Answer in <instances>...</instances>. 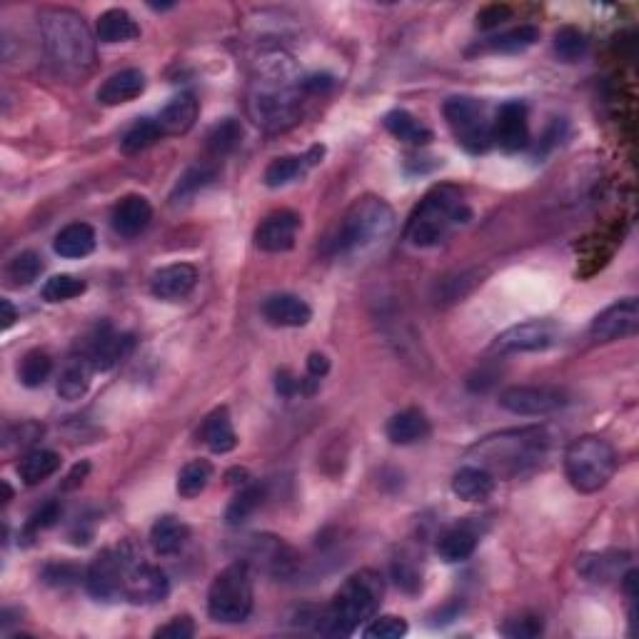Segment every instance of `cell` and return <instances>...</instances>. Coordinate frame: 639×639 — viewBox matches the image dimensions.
Here are the masks:
<instances>
[{
  "label": "cell",
  "mask_w": 639,
  "mask_h": 639,
  "mask_svg": "<svg viewBox=\"0 0 639 639\" xmlns=\"http://www.w3.org/2000/svg\"><path fill=\"white\" fill-rule=\"evenodd\" d=\"M303 80L295 78L293 63L285 55L265 58L260 75L248 95V113L260 128L278 133L293 128L303 113Z\"/></svg>",
  "instance_id": "6da1fadb"
},
{
  "label": "cell",
  "mask_w": 639,
  "mask_h": 639,
  "mask_svg": "<svg viewBox=\"0 0 639 639\" xmlns=\"http://www.w3.org/2000/svg\"><path fill=\"white\" fill-rule=\"evenodd\" d=\"M385 582L380 572L360 570L335 592L330 607L318 617V632L327 637H350L362 622L372 620L382 605Z\"/></svg>",
  "instance_id": "7a4b0ae2"
},
{
  "label": "cell",
  "mask_w": 639,
  "mask_h": 639,
  "mask_svg": "<svg viewBox=\"0 0 639 639\" xmlns=\"http://www.w3.org/2000/svg\"><path fill=\"white\" fill-rule=\"evenodd\" d=\"M547 447H550V437L542 427H522V430L485 437L472 447L470 455L492 475L515 477L540 465L547 455Z\"/></svg>",
  "instance_id": "3957f363"
},
{
  "label": "cell",
  "mask_w": 639,
  "mask_h": 639,
  "mask_svg": "<svg viewBox=\"0 0 639 639\" xmlns=\"http://www.w3.org/2000/svg\"><path fill=\"white\" fill-rule=\"evenodd\" d=\"M40 38H43L45 53L50 55L58 68L70 73H83L95 63V40L88 25L75 10L70 8H48L38 18Z\"/></svg>",
  "instance_id": "277c9868"
},
{
  "label": "cell",
  "mask_w": 639,
  "mask_h": 639,
  "mask_svg": "<svg viewBox=\"0 0 639 639\" xmlns=\"http://www.w3.org/2000/svg\"><path fill=\"white\" fill-rule=\"evenodd\" d=\"M472 218L462 190L455 185H437L412 210L405 228V240L415 248H435L455 225Z\"/></svg>",
  "instance_id": "5b68a950"
},
{
  "label": "cell",
  "mask_w": 639,
  "mask_h": 639,
  "mask_svg": "<svg viewBox=\"0 0 639 639\" xmlns=\"http://www.w3.org/2000/svg\"><path fill=\"white\" fill-rule=\"evenodd\" d=\"M395 228V213L390 205L375 195L355 200L337 223L335 233L327 240L332 255H350L382 243Z\"/></svg>",
  "instance_id": "8992f818"
},
{
  "label": "cell",
  "mask_w": 639,
  "mask_h": 639,
  "mask_svg": "<svg viewBox=\"0 0 639 639\" xmlns=\"http://www.w3.org/2000/svg\"><path fill=\"white\" fill-rule=\"evenodd\" d=\"M617 470V452L605 437L585 435L570 442L565 450V475L582 495H595Z\"/></svg>",
  "instance_id": "52a82bcc"
},
{
  "label": "cell",
  "mask_w": 639,
  "mask_h": 639,
  "mask_svg": "<svg viewBox=\"0 0 639 639\" xmlns=\"http://www.w3.org/2000/svg\"><path fill=\"white\" fill-rule=\"evenodd\" d=\"M253 572L248 562H233L218 572L208 592V615L220 625H238L253 612Z\"/></svg>",
  "instance_id": "ba28073f"
},
{
  "label": "cell",
  "mask_w": 639,
  "mask_h": 639,
  "mask_svg": "<svg viewBox=\"0 0 639 639\" xmlns=\"http://www.w3.org/2000/svg\"><path fill=\"white\" fill-rule=\"evenodd\" d=\"M447 125L455 135L457 145L472 155L487 153L492 145V120H487L485 105L470 95H455L442 105Z\"/></svg>",
  "instance_id": "9c48e42d"
},
{
  "label": "cell",
  "mask_w": 639,
  "mask_h": 639,
  "mask_svg": "<svg viewBox=\"0 0 639 639\" xmlns=\"http://www.w3.org/2000/svg\"><path fill=\"white\" fill-rule=\"evenodd\" d=\"M562 340V327L552 320H527L507 327L492 340L495 355H517V352H542Z\"/></svg>",
  "instance_id": "30bf717a"
},
{
  "label": "cell",
  "mask_w": 639,
  "mask_h": 639,
  "mask_svg": "<svg viewBox=\"0 0 639 639\" xmlns=\"http://www.w3.org/2000/svg\"><path fill=\"white\" fill-rule=\"evenodd\" d=\"M567 405V392L552 385H512L500 392V407L520 417H540Z\"/></svg>",
  "instance_id": "8fae6325"
},
{
  "label": "cell",
  "mask_w": 639,
  "mask_h": 639,
  "mask_svg": "<svg viewBox=\"0 0 639 639\" xmlns=\"http://www.w3.org/2000/svg\"><path fill=\"white\" fill-rule=\"evenodd\" d=\"M128 557V552L123 550H103L90 562V567L85 570V587H88L90 597H95L100 602L123 597Z\"/></svg>",
  "instance_id": "7c38bea8"
},
{
  "label": "cell",
  "mask_w": 639,
  "mask_h": 639,
  "mask_svg": "<svg viewBox=\"0 0 639 639\" xmlns=\"http://www.w3.org/2000/svg\"><path fill=\"white\" fill-rule=\"evenodd\" d=\"M168 592L170 580L160 567L135 560L133 555L128 557L123 585L125 600L133 602V605H153V602H163Z\"/></svg>",
  "instance_id": "4fadbf2b"
},
{
  "label": "cell",
  "mask_w": 639,
  "mask_h": 639,
  "mask_svg": "<svg viewBox=\"0 0 639 639\" xmlns=\"http://www.w3.org/2000/svg\"><path fill=\"white\" fill-rule=\"evenodd\" d=\"M492 143L500 145L505 153H520L530 145V120L527 105L520 100L502 103L492 120Z\"/></svg>",
  "instance_id": "5bb4252c"
},
{
  "label": "cell",
  "mask_w": 639,
  "mask_h": 639,
  "mask_svg": "<svg viewBox=\"0 0 639 639\" xmlns=\"http://www.w3.org/2000/svg\"><path fill=\"white\" fill-rule=\"evenodd\" d=\"M639 330V303L635 298H625L620 303L602 310L590 325V335L595 342H617L637 335Z\"/></svg>",
  "instance_id": "9a60e30c"
},
{
  "label": "cell",
  "mask_w": 639,
  "mask_h": 639,
  "mask_svg": "<svg viewBox=\"0 0 639 639\" xmlns=\"http://www.w3.org/2000/svg\"><path fill=\"white\" fill-rule=\"evenodd\" d=\"M300 220L298 213L293 210H278V213L268 215L263 223L255 230V245L263 253H288L295 245V235H298Z\"/></svg>",
  "instance_id": "2e32d148"
},
{
  "label": "cell",
  "mask_w": 639,
  "mask_h": 639,
  "mask_svg": "<svg viewBox=\"0 0 639 639\" xmlns=\"http://www.w3.org/2000/svg\"><path fill=\"white\" fill-rule=\"evenodd\" d=\"M195 283H198V270L188 263H175V265H165L158 273H153L150 278V293L160 300H168V303H175V300H183L193 293Z\"/></svg>",
  "instance_id": "e0dca14e"
},
{
  "label": "cell",
  "mask_w": 639,
  "mask_h": 639,
  "mask_svg": "<svg viewBox=\"0 0 639 639\" xmlns=\"http://www.w3.org/2000/svg\"><path fill=\"white\" fill-rule=\"evenodd\" d=\"M133 347V337L130 335H115L108 325L98 330V335L90 340L88 350H85V360L93 367V372H105L110 367L118 365Z\"/></svg>",
  "instance_id": "ac0fdd59"
},
{
  "label": "cell",
  "mask_w": 639,
  "mask_h": 639,
  "mask_svg": "<svg viewBox=\"0 0 639 639\" xmlns=\"http://www.w3.org/2000/svg\"><path fill=\"white\" fill-rule=\"evenodd\" d=\"M150 220H153V208H150V203L143 195L123 198L113 208V215H110V225H113V230L120 238H135V235H140L148 228Z\"/></svg>",
  "instance_id": "d6986e66"
},
{
  "label": "cell",
  "mask_w": 639,
  "mask_h": 639,
  "mask_svg": "<svg viewBox=\"0 0 639 639\" xmlns=\"http://www.w3.org/2000/svg\"><path fill=\"white\" fill-rule=\"evenodd\" d=\"M263 318L275 327H305L313 320V310L298 295L278 293L263 303Z\"/></svg>",
  "instance_id": "ffe728a7"
},
{
  "label": "cell",
  "mask_w": 639,
  "mask_h": 639,
  "mask_svg": "<svg viewBox=\"0 0 639 639\" xmlns=\"http://www.w3.org/2000/svg\"><path fill=\"white\" fill-rule=\"evenodd\" d=\"M325 148L315 145L305 155H285V158H275L273 163L265 168V185L268 188H283V185L293 183V180L303 178L313 165L320 163Z\"/></svg>",
  "instance_id": "44dd1931"
},
{
  "label": "cell",
  "mask_w": 639,
  "mask_h": 639,
  "mask_svg": "<svg viewBox=\"0 0 639 639\" xmlns=\"http://www.w3.org/2000/svg\"><path fill=\"white\" fill-rule=\"evenodd\" d=\"M190 527L180 517L163 515L150 527V547L158 557H173L188 545Z\"/></svg>",
  "instance_id": "7402d4cb"
},
{
  "label": "cell",
  "mask_w": 639,
  "mask_h": 639,
  "mask_svg": "<svg viewBox=\"0 0 639 639\" xmlns=\"http://www.w3.org/2000/svg\"><path fill=\"white\" fill-rule=\"evenodd\" d=\"M385 435L392 445H415L430 435V420L422 410L410 407L392 415L385 425Z\"/></svg>",
  "instance_id": "603a6c76"
},
{
  "label": "cell",
  "mask_w": 639,
  "mask_h": 639,
  "mask_svg": "<svg viewBox=\"0 0 639 639\" xmlns=\"http://www.w3.org/2000/svg\"><path fill=\"white\" fill-rule=\"evenodd\" d=\"M145 93V75L143 70L128 68L120 73L110 75L98 88V100L103 105H123L130 100L140 98Z\"/></svg>",
  "instance_id": "cb8c5ba5"
},
{
  "label": "cell",
  "mask_w": 639,
  "mask_h": 639,
  "mask_svg": "<svg viewBox=\"0 0 639 639\" xmlns=\"http://www.w3.org/2000/svg\"><path fill=\"white\" fill-rule=\"evenodd\" d=\"M200 113V105L193 93H180L160 110L158 120L163 135H185L195 125Z\"/></svg>",
  "instance_id": "d4e9b609"
},
{
  "label": "cell",
  "mask_w": 639,
  "mask_h": 639,
  "mask_svg": "<svg viewBox=\"0 0 639 639\" xmlns=\"http://www.w3.org/2000/svg\"><path fill=\"white\" fill-rule=\"evenodd\" d=\"M452 492L465 502H485L495 492V475L480 465H465L452 477Z\"/></svg>",
  "instance_id": "484cf974"
},
{
  "label": "cell",
  "mask_w": 639,
  "mask_h": 639,
  "mask_svg": "<svg viewBox=\"0 0 639 639\" xmlns=\"http://www.w3.org/2000/svg\"><path fill=\"white\" fill-rule=\"evenodd\" d=\"M200 437H203V442L210 447V452H215V455H225V452L238 447V435H235L228 407H218V410H213L205 417Z\"/></svg>",
  "instance_id": "4316f807"
},
{
  "label": "cell",
  "mask_w": 639,
  "mask_h": 639,
  "mask_svg": "<svg viewBox=\"0 0 639 639\" xmlns=\"http://www.w3.org/2000/svg\"><path fill=\"white\" fill-rule=\"evenodd\" d=\"M95 33H98L100 43H128V40L140 38V25L135 23V18L128 10L110 8L100 13L98 23H95Z\"/></svg>",
  "instance_id": "83f0119b"
},
{
  "label": "cell",
  "mask_w": 639,
  "mask_h": 639,
  "mask_svg": "<svg viewBox=\"0 0 639 639\" xmlns=\"http://www.w3.org/2000/svg\"><path fill=\"white\" fill-rule=\"evenodd\" d=\"M95 243H98V240H95V230L90 228L88 223H70L55 235L53 250L60 258L78 260L93 253Z\"/></svg>",
  "instance_id": "f1b7e54d"
},
{
  "label": "cell",
  "mask_w": 639,
  "mask_h": 639,
  "mask_svg": "<svg viewBox=\"0 0 639 639\" xmlns=\"http://www.w3.org/2000/svg\"><path fill=\"white\" fill-rule=\"evenodd\" d=\"M627 560V555L620 552H592V555L577 557V572L587 582L595 585H607V582L620 577V565Z\"/></svg>",
  "instance_id": "f546056e"
},
{
  "label": "cell",
  "mask_w": 639,
  "mask_h": 639,
  "mask_svg": "<svg viewBox=\"0 0 639 639\" xmlns=\"http://www.w3.org/2000/svg\"><path fill=\"white\" fill-rule=\"evenodd\" d=\"M477 542H480V537H477V532L472 527L457 525L437 540V555H440V560L450 562V565L465 562L475 555Z\"/></svg>",
  "instance_id": "4dcf8cb0"
},
{
  "label": "cell",
  "mask_w": 639,
  "mask_h": 639,
  "mask_svg": "<svg viewBox=\"0 0 639 639\" xmlns=\"http://www.w3.org/2000/svg\"><path fill=\"white\" fill-rule=\"evenodd\" d=\"M265 495H268V490H265L263 482H248V485L240 487L238 495L230 500L228 510H225V522L230 527L245 525L263 507Z\"/></svg>",
  "instance_id": "1f68e13d"
},
{
  "label": "cell",
  "mask_w": 639,
  "mask_h": 639,
  "mask_svg": "<svg viewBox=\"0 0 639 639\" xmlns=\"http://www.w3.org/2000/svg\"><path fill=\"white\" fill-rule=\"evenodd\" d=\"M60 455L53 450H30L28 455L20 460L18 465V475L20 480L25 482L28 487H35L40 485V482H45L48 477H53L55 472L60 470Z\"/></svg>",
  "instance_id": "d6a6232c"
},
{
  "label": "cell",
  "mask_w": 639,
  "mask_h": 639,
  "mask_svg": "<svg viewBox=\"0 0 639 639\" xmlns=\"http://www.w3.org/2000/svg\"><path fill=\"white\" fill-rule=\"evenodd\" d=\"M382 123H385L387 133L395 135V138L402 140V143L427 145L432 140V130L427 128L425 123H420L415 115L407 113V110H392V113L385 115Z\"/></svg>",
  "instance_id": "836d02e7"
},
{
  "label": "cell",
  "mask_w": 639,
  "mask_h": 639,
  "mask_svg": "<svg viewBox=\"0 0 639 639\" xmlns=\"http://www.w3.org/2000/svg\"><path fill=\"white\" fill-rule=\"evenodd\" d=\"M540 40V28L535 25H520V28H512L507 33L495 35V38L487 40L482 48L490 50V53H522V50L532 48V45Z\"/></svg>",
  "instance_id": "e575fe53"
},
{
  "label": "cell",
  "mask_w": 639,
  "mask_h": 639,
  "mask_svg": "<svg viewBox=\"0 0 639 639\" xmlns=\"http://www.w3.org/2000/svg\"><path fill=\"white\" fill-rule=\"evenodd\" d=\"M210 480H213V465L208 460L188 462L178 475V495L193 500V497L203 495Z\"/></svg>",
  "instance_id": "d590c367"
},
{
  "label": "cell",
  "mask_w": 639,
  "mask_h": 639,
  "mask_svg": "<svg viewBox=\"0 0 639 639\" xmlns=\"http://www.w3.org/2000/svg\"><path fill=\"white\" fill-rule=\"evenodd\" d=\"M90 372H93V367L88 365L85 357L70 362L58 380V395L63 400H80L90 387Z\"/></svg>",
  "instance_id": "8d00e7d4"
},
{
  "label": "cell",
  "mask_w": 639,
  "mask_h": 639,
  "mask_svg": "<svg viewBox=\"0 0 639 639\" xmlns=\"http://www.w3.org/2000/svg\"><path fill=\"white\" fill-rule=\"evenodd\" d=\"M243 140V125L235 118H225L220 123H215L208 133V150L215 158H223L230 155Z\"/></svg>",
  "instance_id": "74e56055"
},
{
  "label": "cell",
  "mask_w": 639,
  "mask_h": 639,
  "mask_svg": "<svg viewBox=\"0 0 639 639\" xmlns=\"http://www.w3.org/2000/svg\"><path fill=\"white\" fill-rule=\"evenodd\" d=\"M160 138H165V135H163V130H160L158 120L143 118L123 135V140H120V148H123L125 155H135V153H143V150H148L150 145L158 143Z\"/></svg>",
  "instance_id": "f35d334b"
},
{
  "label": "cell",
  "mask_w": 639,
  "mask_h": 639,
  "mask_svg": "<svg viewBox=\"0 0 639 639\" xmlns=\"http://www.w3.org/2000/svg\"><path fill=\"white\" fill-rule=\"evenodd\" d=\"M213 180H215L213 168H208V165H195V168L185 170V173L180 175V180H178V185H175L170 200H173V205L188 203V200H193L195 195L200 193V190L208 188Z\"/></svg>",
  "instance_id": "ab89813d"
},
{
  "label": "cell",
  "mask_w": 639,
  "mask_h": 639,
  "mask_svg": "<svg viewBox=\"0 0 639 639\" xmlns=\"http://www.w3.org/2000/svg\"><path fill=\"white\" fill-rule=\"evenodd\" d=\"M587 48H590L587 35L575 25H565L555 33V55L562 63H580L587 55Z\"/></svg>",
  "instance_id": "60d3db41"
},
{
  "label": "cell",
  "mask_w": 639,
  "mask_h": 639,
  "mask_svg": "<svg viewBox=\"0 0 639 639\" xmlns=\"http://www.w3.org/2000/svg\"><path fill=\"white\" fill-rule=\"evenodd\" d=\"M53 375V357L45 350H30L28 355L20 360L18 377L25 387H40L45 380Z\"/></svg>",
  "instance_id": "b9f144b4"
},
{
  "label": "cell",
  "mask_w": 639,
  "mask_h": 639,
  "mask_svg": "<svg viewBox=\"0 0 639 639\" xmlns=\"http://www.w3.org/2000/svg\"><path fill=\"white\" fill-rule=\"evenodd\" d=\"M43 268V258H40L38 253H33V250H25V253L15 255V258L10 260L8 278L15 288H28V285H33L35 280L40 278Z\"/></svg>",
  "instance_id": "7bdbcfd3"
},
{
  "label": "cell",
  "mask_w": 639,
  "mask_h": 639,
  "mask_svg": "<svg viewBox=\"0 0 639 639\" xmlns=\"http://www.w3.org/2000/svg\"><path fill=\"white\" fill-rule=\"evenodd\" d=\"M85 293V283L75 275H53L48 283L43 285V300L45 303H65V300L80 298Z\"/></svg>",
  "instance_id": "ee69618b"
},
{
  "label": "cell",
  "mask_w": 639,
  "mask_h": 639,
  "mask_svg": "<svg viewBox=\"0 0 639 639\" xmlns=\"http://www.w3.org/2000/svg\"><path fill=\"white\" fill-rule=\"evenodd\" d=\"M40 580L48 587H58V590H65V587H73L83 580V572H80L78 565H70V562H48L40 572Z\"/></svg>",
  "instance_id": "f6af8a7d"
},
{
  "label": "cell",
  "mask_w": 639,
  "mask_h": 639,
  "mask_svg": "<svg viewBox=\"0 0 639 639\" xmlns=\"http://www.w3.org/2000/svg\"><path fill=\"white\" fill-rule=\"evenodd\" d=\"M392 580L400 590H405L407 595H417L422 590V572L410 557H395L392 560Z\"/></svg>",
  "instance_id": "bcb514c9"
},
{
  "label": "cell",
  "mask_w": 639,
  "mask_h": 639,
  "mask_svg": "<svg viewBox=\"0 0 639 639\" xmlns=\"http://www.w3.org/2000/svg\"><path fill=\"white\" fill-rule=\"evenodd\" d=\"M500 632L512 639H532V637H540L542 632H545V622H542V617L537 615H520L507 620L505 625L500 627Z\"/></svg>",
  "instance_id": "7dc6e473"
},
{
  "label": "cell",
  "mask_w": 639,
  "mask_h": 639,
  "mask_svg": "<svg viewBox=\"0 0 639 639\" xmlns=\"http://www.w3.org/2000/svg\"><path fill=\"white\" fill-rule=\"evenodd\" d=\"M362 635H365L367 639H400L407 635V622L395 615L377 617V620H372L370 625L365 627Z\"/></svg>",
  "instance_id": "c3c4849f"
},
{
  "label": "cell",
  "mask_w": 639,
  "mask_h": 639,
  "mask_svg": "<svg viewBox=\"0 0 639 639\" xmlns=\"http://www.w3.org/2000/svg\"><path fill=\"white\" fill-rule=\"evenodd\" d=\"M60 512H63L60 502H55V500L45 502V505L40 507L38 512H33V515H30V520L25 522V530H23L25 540L35 537L40 530H48V527H53L55 522L60 520Z\"/></svg>",
  "instance_id": "681fc988"
},
{
  "label": "cell",
  "mask_w": 639,
  "mask_h": 639,
  "mask_svg": "<svg viewBox=\"0 0 639 639\" xmlns=\"http://www.w3.org/2000/svg\"><path fill=\"white\" fill-rule=\"evenodd\" d=\"M193 635H195V622L190 620L188 615H183V617H173L168 625L158 627L153 637L155 639H190Z\"/></svg>",
  "instance_id": "f907efd6"
},
{
  "label": "cell",
  "mask_w": 639,
  "mask_h": 639,
  "mask_svg": "<svg viewBox=\"0 0 639 639\" xmlns=\"http://www.w3.org/2000/svg\"><path fill=\"white\" fill-rule=\"evenodd\" d=\"M512 18V8L510 5H485V8L477 13V25H480L482 30H492L497 28V25H502L505 20Z\"/></svg>",
  "instance_id": "816d5d0a"
},
{
  "label": "cell",
  "mask_w": 639,
  "mask_h": 639,
  "mask_svg": "<svg viewBox=\"0 0 639 639\" xmlns=\"http://www.w3.org/2000/svg\"><path fill=\"white\" fill-rule=\"evenodd\" d=\"M43 435V425H35V422H23V425H15L13 430L8 432V442L5 445H30V442H35L38 437Z\"/></svg>",
  "instance_id": "f5cc1de1"
},
{
  "label": "cell",
  "mask_w": 639,
  "mask_h": 639,
  "mask_svg": "<svg viewBox=\"0 0 639 639\" xmlns=\"http://www.w3.org/2000/svg\"><path fill=\"white\" fill-rule=\"evenodd\" d=\"M275 390H278V395L283 397H293L298 395V392H303V380L290 375L288 370H280L278 377H275Z\"/></svg>",
  "instance_id": "db71d44e"
},
{
  "label": "cell",
  "mask_w": 639,
  "mask_h": 639,
  "mask_svg": "<svg viewBox=\"0 0 639 639\" xmlns=\"http://www.w3.org/2000/svg\"><path fill=\"white\" fill-rule=\"evenodd\" d=\"M327 372H330V360H327L322 352H313V355L308 357V375L315 377V380H322Z\"/></svg>",
  "instance_id": "11a10c76"
},
{
  "label": "cell",
  "mask_w": 639,
  "mask_h": 639,
  "mask_svg": "<svg viewBox=\"0 0 639 639\" xmlns=\"http://www.w3.org/2000/svg\"><path fill=\"white\" fill-rule=\"evenodd\" d=\"M88 470H90V465L88 462H83V465H78L75 467L73 472H70L68 475V482H65V490H70V487H75V485H80V482H83V477L88 475Z\"/></svg>",
  "instance_id": "9f6ffc18"
},
{
  "label": "cell",
  "mask_w": 639,
  "mask_h": 639,
  "mask_svg": "<svg viewBox=\"0 0 639 639\" xmlns=\"http://www.w3.org/2000/svg\"><path fill=\"white\" fill-rule=\"evenodd\" d=\"M0 310H3V330H8V327L18 320V315H15V308L10 300H0Z\"/></svg>",
  "instance_id": "6f0895ef"
}]
</instances>
